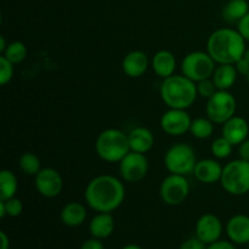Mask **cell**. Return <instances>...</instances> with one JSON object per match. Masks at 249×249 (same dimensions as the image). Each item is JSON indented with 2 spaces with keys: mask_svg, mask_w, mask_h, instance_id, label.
Listing matches in <instances>:
<instances>
[{
  "mask_svg": "<svg viewBox=\"0 0 249 249\" xmlns=\"http://www.w3.org/2000/svg\"><path fill=\"white\" fill-rule=\"evenodd\" d=\"M88 206L97 213H112L123 204L125 186L121 179L104 174L90 180L84 192Z\"/></svg>",
  "mask_w": 249,
  "mask_h": 249,
  "instance_id": "cell-1",
  "label": "cell"
},
{
  "mask_svg": "<svg viewBox=\"0 0 249 249\" xmlns=\"http://www.w3.org/2000/svg\"><path fill=\"white\" fill-rule=\"evenodd\" d=\"M246 50V39L237 29L219 28L207 41V53L218 65H235L245 56Z\"/></svg>",
  "mask_w": 249,
  "mask_h": 249,
  "instance_id": "cell-2",
  "label": "cell"
},
{
  "mask_svg": "<svg viewBox=\"0 0 249 249\" xmlns=\"http://www.w3.org/2000/svg\"><path fill=\"white\" fill-rule=\"evenodd\" d=\"M162 101L169 108L187 109L197 100V84L184 74H173L163 79L160 89Z\"/></svg>",
  "mask_w": 249,
  "mask_h": 249,
  "instance_id": "cell-3",
  "label": "cell"
},
{
  "mask_svg": "<svg viewBox=\"0 0 249 249\" xmlns=\"http://www.w3.org/2000/svg\"><path fill=\"white\" fill-rule=\"evenodd\" d=\"M95 151L105 162L119 163L130 152L128 134L116 128L105 129L97 135Z\"/></svg>",
  "mask_w": 249,
  "mask_h": 249,
  "instance_id": "cell-4",
  "label": "cell"
},
{
  "mask_svg": "<svg viewBox=\"0 0 249 249\" xmlns=\"http://www.w3.org/2000/svg\"><path fill=\"white\" fill-rule=\"evenodd\" d=\"M220 184L229 195H247L249 192V162L238 158L224 165Z\"/></svg>",
  "mask_w": 249,
  "mask_h": 249,
  "instance_id": "cell-5",
  "label": "cell"
},
{
  "mask_svg": "<svg viewBox=\"0 0 249 249\" xmlns=\"http://www.w3.org/2000/svg\"><path fill=\"white\" fill-rule=\"evenodd\" d=\"M197 160L195 148L185 142L174 143L164 155V165L170 174L189 175L194 173Z\"/></svg>",
  "mask_w": 249,
  "mask_h": 249,
  "instance_id": "cell-6",
  "label": "cell"
},
{
  "mask_svg": "<svg viewBox=\"0 0 249 249\" xmlns=\"http://www.w3.org/2000/svg\"><path fill=\"white\" fill-rule=\"evenodd\" d=\"M216 62L207 51H192L181 61V72L185 77L198 83L213 77Z\"/></svg>",
  "mask_w": 249,
  "mask_h": 249,
  "instance_id": "cell-7",
  "label": "cell"
},
{
  "mask_svg": "<svg viewBox=\"0 0 249 249\" xmlns=\"http://www.w3.org/2000/svg\"><path fill=\"white\" fill-rule=\"evenodd\" d=\"M237 109V101L229 90H218L211 99L207 100V117L214 124H224L232 118Z\"/></svg>",
  "mask_w": 249,
  "mask_h": 249,
  "instance_id": "cell-8",
  "label": "cell"
},
{
  "mask_svg": "<svg viewBox=\"0 0 249 249\" xmlns=\"http://www.w3.org/2000/svg\"><path fill=\"white\" fill-rule=\"evenodd\" d=\"M190 194V184L185 175L169 174L162 180L160 196L168 206H180L186 201Z\"/></svg>",
  "mask_w": 249,
  "mask_h": 249,
  "instance_id": "cell-9",
  "label": "cell"
},
{
  "mask_svg": "<svg viewBox=\"0 0 249 249\" xmlns=\"http://www.w3.org/2000/svg\"><path fill=\"white\" fill-rule=\"evenodd\" d=\"M119 173L125 182H139L145 179L148 173V160L145 153L130 151L119 162Z\"/></svg>",
  "mask_w": 249,
  "mask_h": 249,
  "instance_id": "cell-10",
  "label": "cell"
},
{
  "mask_svg": "<svg viewBox=\"0 0 249 249\" xmlns=\"http://www.w3.org/2000/svg\"><path fill=\"white\" fill-rule=\"evenodd\" d=\"M34 185L39 195L46 198H55L62 192L63 179L55 168H43L34 177Z\"/></svg>",
  "mask_w": 249,
  "mask_h": 249,
  "instance_id": "cell-11",
  "label": "cell"
},
{
  "mask_svg": "<svg viewBox=\"0 0 249 249\" xmlns=\"http://www.w3.org/2000/svg\"><path fill=\"white\" fill-rule=\"evenodd\" d=\"M192 119L186 109L169 108L160 117V128L170 136H181L190 131Z\"/></svg>",
  "mask_w": 249,
  "mask_h": 249,
  "instance_id": "cell-12",
  "label": "cell"
},
{
  "mask_svg": "<svg viewBox=\"0 0 249 249\" xmlns=\"http://www.w3.org/2000/svg\"><path fill=\"white\" fill-rule=\"evenodd\" d=\"M195 232L202 242L209 246L220 240L221 235H223V223L215 214H203L197 220Z\"/></svg>",
  "mask_w": 249,
  "mask_h": 249,
  "instance_id": "cell-13",
  "label": "cell"
},
{
  "mask_svg": "<svg viewBox=\"0 0 249 249\" xmlns=\"http://www.w3.org/2000/svg\"><path fill=\"white\" fill-rule=\"evenodd\" d=\"M150 67L148 56L141 50H133L126 53L122 61V70L124 74L130 78H140L147 72Z\"/></svg>",
  "mask_w": 249,
  "mask_h": 249,
  "instance_id": "cell-14",
  "label": "cell"
},
{
  "mask_svg": "<svg viewBox=\"0 0 249 249\" xmlns=\"http://www.w3.org/2000/svg\"><path fill=\"white\" fill-rule=\"evenodd\" d=\"M249 135V124L243 117L233 116L223 124L221 136L230 141L233 146H238L247 140Z\"/></svg>",
  "mask_w": 249,
  "mask_h": 249,
  "instance_id": "cell-15",
  "label": "cell"
},
{
  "mask_svg": "<svg viewBox=\"0 0 249 249\" xmlns=\"http://www.w3.org/2000/svg\"><path fill=\"white\" fill-rule=\"evenodd\" d=\"M224 167L216 160L206 158L196 163L194 169V175L199 182L212 185L215 182H220L221 175H223Z\"/></svg>",
  "mask_w": 249,
  "mask_h": 249,
  "instance_id": "cell-16",
  "label": "cell"
},
{
  "mask_svg": "<svg viewBox=\"0 0 249 249\" xmlns=\"http://www.w3.org/2000/svg\"><path fill=\"white\" fill-rule=\"evenodd\" d=\"M226 235L235 245H248L249 216L245 214H237L229 219L226 224Z\"/></svg>",
  "mask_w": 249,
  "mask_h": 249,
  "instance_id": "cell-17",
  "label": "cell"
},
{
  "mask_svg": "<svg viewBox=\"0 0 249 249\" xmlns=\"http://www.w3.org/2000/svg\"><path fill=\"white\" fill-rule=\"evenodd\" d=\"M153 72L162 79L172 77L177 70V58L169 50H160L153 55L151 60Z\"/></svg>",
  "mask_w": 249,
  "mask_h": 249,
  "instance_id": "cell-18",
  "label": "cell"
},
{
  "mask_svg": "<svg viewBox=\"0 0 249 249\" xmlns=\"http://www.w3.org/2000/svg\"><path fill=\"white\" fill-rule=\"evenodd\" d=\"M130 151L139 153H147L155 145V135L145 126H136L128 134Z\"/></svg>",
  "mask_w": 249,
  "mask_h": 249,
  "instance_id": "cell-19",
  "label": "cell"
},
{
  "mask_svg": "<svg viewBox=\"0 0 249 249\" xmlns=\"http://www.w3.org/2000/svg\"><path fill=\"white\" fill-rule=\"evenodd\" d=\"M116 223L112 213H97L89 223V231L91 237L106 240L113 233Z\"/></svg>",
  "mask_w": 249,
  "mask_h": 249,
  "instance_id": "cell-20",
  "label": "cell"
},
{
  "mask_svg": "<svg viewBox=\"0 0 249 249\" xmlns=\"http://www.w3.org/2000/svg\"><path fill=\"white\" fill-rule=\"evenodd\" d=\"M88 211L84 204L79 202H70L61 209V221L68 228H78L87 220Z\"/></svg>",
  "mask_w": 249,
  "mask_h": 249,
  "instance_id": "cell-21",
  "label": "cell"
},
{
  "mask_svg": "<svg viewBox=\"0 0 249 249\" xmlns=\"http://www.w3.org/2000/svg\"><path fill=\"white\" fill-rule=\"evenodd\" d=\"M238 73L235 65H218L212 79L218 90H230L235 85Z\"/></svg>",
  "mask_w": 249,
  "mask_h": 249,
  "instance_id": "cell-22",
  "label": "cell"
},
{
  "mask_svg": "<svg viewBox=\"0 0 249 249\" xmlns=\"http://www.w3.org/2000/svg\"><path fill=\"white\" fill-rule=\"evenodd\" d=\"M249 12L247 0H229L221 9V17L228 23L237 24Z\"/></svg>",
  "mask_w": 249,
  "mask_h": 249,
  "instance_id": "cell-23",
  "label": "cell"
},
{
  "mask_svg": "<svg viewBox=\"0 0 249 249\" xmlns=\"http://www.w3.org/2000/svg\"><path fill=\"white\" fill-rule=\"evenodd\" d=\"M18 190V181L14 172L2 169L0 172V199L6 201L12 198Z\"/></svg>",
  "mask_w": 249,
  "mask_h": 249,
  "instance_id": "cell-24",
  "label": "cell"
},
{
  "mask_svg": "<svg viewBox=\"0 0 249 249\" xmlns=\"http://www.w3.org/2000/svg\"><path fill=\"white\" fill-rule=\"evenodd\" d=\"M190 133L194 138L198 140H204L213 135L214 133V123L207 117H199V118L192 119L191 126H190Z\"/></svg>",
  "mask_w": 249,
  "mask_h": 249,
  "instance_id": "cell-25",
  "label": "cell"
},
{
  "mask_svg": "<svg viewBox=\"0 0 249 249\" xmlns=\"http://www.w3.org/2000/svg\"><path fill=\"white\" fill-rule=\"evenodd\" d=\"M18 167L22 172L29 177H36L43 168H41L40 158L33 152H26L19 157Z\"/></svg>",
  "mask_w": 249,
  "mask_h": 249,
  "instance_id": "cell-26",
  "label": "cell"
},
{
  "mask_svg": "<svg viewBox=\"0 0 249 249\" xmlns=\"http://www.w3.org/2000/svg\"><path fill=\"white\" fill-rule=\"evenodd\" d=\"M1 55L5 56L14 65H18V63L23 62L26 60L27 55H28V49L22 41H11Z\"/></svg>",
  "mask_w": 249,
  "mask_h": 249,
  "instance_id": "cell-27",
  "label": "cell"
},
{
  "mask_svg": "<svg viewBox=\"0 0 249 249\" xmlns=\"http://www.w3.org/2000/svg\"><path fill=\"white\" fill-rule=\"evenodd\" d=\"M233 145L229 140H226L224 136L215 139V140L212 142L211 151L213 153V156L218 160H225V158L230 157L231 153H232Z\"/></svg>",
  "mask_w": 249,
  "mask_h": 249,
  "instance_id": "cell-28",
  "label": "cell"
},
{
  "mask_svg": "<svg viewBox=\"0 0 249 249\" xmlns=\"http://www.w3.org/2000/svg\"><path fill=\"white\" fill-rule=\"evenodd\" d=\"M14 63L10 62L5 56H0V85H6L14 78Z\"/></svg>",
  "mask_w": 249,
  "mask_h": 249,
  "instance_id": "cell-29",
  "label": "cell"
},
{
  "mask_svg": "<svg viewBox=\"0 0 249 249\" xmlns=\"http://www.w3.org/2000/svg\"><path fill=\"white\" fill-rule=\"evenodd\" d=\"M197 84V92H198V96L203 97V99H211L216 91H218V88L214 84L213 79L208 78V79L201 80V82L196 83Z\"/></svg>",
  "mask_w": 249,
  "mask_h": 249,
  "instance_id": "cell-30",
  "label": "cell"
},
{
  "mask_svg": "<svg viewBox=\"0 0 249 249\" xmlns=\"http://www.w3.org/2000/svg\"><path fill=\"white\" fill-rule=\"evenodd\" d=\"M5 202V208H6V215L11 216V218H16L19 216L23 212V202L19 198L12 197V198L6 199Z\"/></svg>",
  "mask_w": 249,
  "mask_h": 249,
  "instance_id": "cell-31",
  "label": "cell"
},
{
  "mask_svg": "<svg viewBox=\"0 0 249 249\" xmlns=\"http://www.w3.org/2000/svg\"><path fill=\"white\" fill-rule=\"evenodd\" d=\"M207 247L208 246L206 243L202 242L197 236H195V237H190L186 241H184L179 249H207Z\"/></svg>",
  "mask_w": 249,
  "mask_h": 249,
  "instance_id": "cell-32",
  "label": "cell"
},
{
  "mask_svg": "<svg viewBox=\"0 0 249 249\" xmlns=\"http://www.w3.org/2000/svg\"><path fill=\"white\" fill-rule=\"evenodd\" d=\"M237 31L246 39V41H249V12L237 23Z\"/></svg>",
  "mask_w": 249,
  "mask_h": 249,
  "instance_id": "cell-33",
  "label": "cell"
},
{
  "mask_svg": "<svg viewBox=\"0 0 249 249\" xmlns=\"http://www.w3.org/2000/svg\"><path fill=\"white\" fill-rule=\"evenodd\" d=\"M80 249H105V247L102 240L91 237L83 242V245L80 246Z\"/></svg>",
  "mask_w": 249,
  "mask_h": 249,
  "instance_id": "cell-34",
  "label": "cell"
},
{
  "mask_svg": "<svg viewBox=\"0 0 249 249\" xmlns=\"http://www.w3.org/2000/svg\"><path fill=\"white\" fill-rule=\"evenodd\" d=\"M235 67L237 70V73L241 75H247L249 73V61L243 56L241 60H238L237 62L235 63Z\"/></svg>",
  "mask_w": 249,
  "mask_h": 249,
  "instance_id": "cell-35",
  "label": "cell"
},
{
  "mask_svg": "<svg viewBox=\"0 0 249 249\" xmlns=\"http://www.w3.org/2000/svg\"><path fill=\"white\" fill-rule=\"evenodd\" d=\"M207 249H237L235 247V243H232L231 241H216V242L209 245Z\"/></svg>",
  "mask_w": 249,
  "mask_h": 249,
  "instance_id": "cell-36",
  "label": "cell"
},
{
  "mask_svg": "<svg viewBox=\"0 0 249 249\" xmlns=\"http://www.w3.org/2000/svg\"><path fill=\"white\" fill-rule=\"evenodd\" d=\"M238 156L241 160L249 162V139L238 145Z\"/></svg>",
  "mask_w": 249,
  "mask_h": 249,
  "instance_id": "cell-37",
  "label": "cell"
},
{
  "mask_svg": "<svg viewBox=\"0 0 249 249\" xmlns=\"http://www.w3.org/2000/svg\"><path fill=\"white\" fill-rule=\"evenodd\" d=\"M0 242H1V246H0V249H10V238L4 231L0 232Z\"/></svg>",
  "mask_w": 249,
  "mask_h": 249,
  "instance_id": "cell-38",
  "label": "cell"
},
{
  "mask_svg": "<svg viewBox=\"0 0 249 249\" xmlns=\"http://www.w3.org/2000/svg\"><path fill=\"white\" fill-rule=\"evenodd\" d=\"M7 45H9V44L6 43V39H5V36H0V53H4V51L6 50Z\"/></svg>",
  "mask_w": 249,
  "mask_h": 249,
  "instance_id": "cell-39",
  "label": "cell"
},
{
  "mask_svg": "<svg viewBox=\"0 0 249 249\" xmlns=\"http://www.w3.org/2000/svg\"><path fill=\"white\" fill-rule=\"evenodd\" d=\"M6 216V208H5V202L0 199V218L4 219Z\"/></svg>",
  "mask_w": 249,
  "mask_h": 249,
  "instance_id": "cell-40",
  "label": "cell"
},
{
  "mask_svg": "<svg viewBox=\"0 0 249 249\" xmlns=\"http://www.w3.org/2000/svg\"><path fill=\"white\" fill-rule=\"evenodd\" d=\"M122 249H143V248H141L140 246H138V245H126V246H124Z\"/></svg>",
  "mask_w": 249,
  "mask_h": 249,
  "instance_id": "cell-41",
  "label": "cell"
},
{
  "mask_svg": "<svg viewBox=\"0 0 249 249\" xmlns=\"http://www.w3.org/2000/svg\"><path fill=\"white\" fill-rule=\"evenodd\" d=\"M245 57L247 58V60L249 61V48H247V50H246V53H245Z\"/></svg>",
  "mask_w": 249,
  "mask_h": 249,
  "instance_id": "cell-42",
  "label": "cell"
},
{
  "mask_svg": "<svg viewBox=\"0 0 249 249\" xmlns=\"http://www.w3.org/2000/svg\"><path fill=\"white\" fill-rule=\"evenodd\" d=\"M246 79H247V83L249 84V73H248L247 75H246Z\"/></svg>",
  "mask_w": 249,
  "mask_h": 249,
  "instance_id": "cell-43",
  "label": "cell"
},
{
  "mask_svg": "<svg viewBox=\"0 0 249 249\" xmlns=\"http://www.w3.org/2000/svg\"><path fill=\"white\" fill-rule=\"evenodd\" d=\"M248 245H249V243H248Z\"/></svg>",
  "mask_w": 249,
  "mask_h": 249,
  "instance_id": "cell-44",
  "label": "cell"
}]
</instances>
